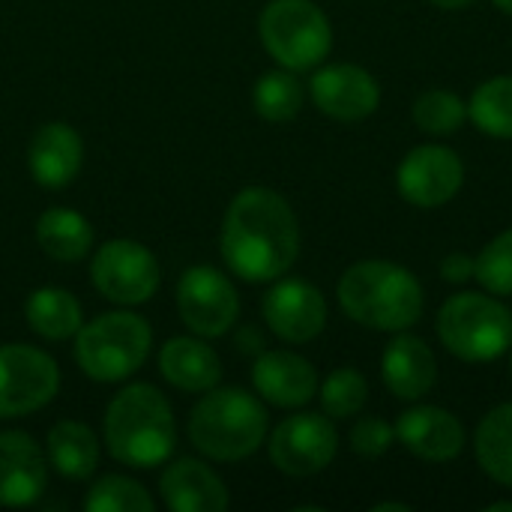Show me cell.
<instances>
[{"instance_id": "5bb4252c", "label": "cell", "mask_w": 512, "mask_h": 512, "mask_svg": "<svg viewBox=\"0 0 512 512\" xmlns=\"http://www.w3.org/2000/svg\"><path fill=\"white\" fill-rule=\"evenodd\" d=\"M312 102L333 120L354 123L378 111L381 87L372 72L357 63H333L312 75Z\"/></svg>"}, {"instance_id": "30bf717a", "label": "cell", "mask_w": 512, "mask_h": 512, "mask_svg": "<svg viewBox=\"0 0 512 512\" xmlns=\"http://www.w3.org/2000/svg\"><path fill=\"white\" fill-rule=\"evenodd\" d=\"M177 309L183 324L204 339L222 336L240 315L237 288L216 267H189L177 285Z\"/></svg>"}, {"instance_id": "1f68e13d", "label": "cell", "mask_w": 512, "mask_h": 512, "mask_svg": "<svg viewBox=\"0 0 512 512\" xmlns=\"http://www.w3.org/2000/svg\"><path fill=\"white\" fill-rule=\"evenodd\" d=\"M396 441V426L381 417H363L351 429V450L363 459L384 456Z\"/></svg>"}, {"instance_id": "4dcf8cb0", "label": "cell", "mask_w": 512, "mask_h": 512, "mask_svg": "<svg viewBox=\"0 0 512 512\" xmlns=\"http://www.w3.org/2000/svg\"><path fill=\"white\" fill-rule=\"evenodd\" d=\"M474 279L489 294H498V297L512 294V228L483 246V252L477 255Z\"/></svg>"}, {"instance_id": "7c38bea8", "label": "cell", "mask_w": 512, "mask_h": 512, "mask_svg": "<svg viewBox=\"0 0 512 512\" xmlns=\"http://www.w3.org/2000/svg\"><path fill=\"white\" fill-rule=\"evenodd\" d=\"M462 183H465V162L459 159L456 150L444 144L414 147L396 171V186L402 198L423 210L450 204L459 195Z\"/></svg>"}, {"instance_id": "9a60e30c", "label": "cell", "mask_w": 512, "mask_h": 512, "mask_svg": "<svg viewBox=\"0 0 512 512\" xmlns=\"http://www.w3.org/2000/svg\"><path fill=\"white\" fill-rule=\"evenodd\" d=\"M399 444L423 462H453L465 450V426L438 405L408 408L396 420Z\"/></svg>"}, {"instance_id": "4fadbf2b", "label": "cell", "mask_w": 512, "mask_h": 512, "mask_svg": "<svg viewBox=\"0 0 512 512\" xmlns=\"http://www.w3.org/2000/svg\"><path fill=\"white\" fill-rule=\"evenodd\" d=\"M267 327L291 345L312 342L327 327V300L324 294L303 279H282L276 282L261 303Z\"/></svg>"}, {"instance_id": "d6a6232c", "label": "cell", "mask_w": 512, "mask_h": 512, "mask_svg": "<svg viewBox=\"0 0 512 512\" xmlns=\"http://www.w3.org/2000/svg\"><path fill=\"white\" fill-rule=\"evenodd\" d=\"M474 267H477V258H471L465 252H450L441 261V279H447L453 285H465L468 279H474Z\"/></svg>"}, {"instance_id": "d590c367", "label": "cell", "mask_w": 512, "mask_h": 512, "mask_svg": "<svg viewBox=\"0 0 512 512\" xmlns=\"http://www.w3.org/2000/svg\"><path fill=\"white\" fill-rule=\"evenodd\" d=\"M486 512H512V501H495L486 507Z\"/></svg>"}, {"instance_id": "5b68a950", "label": "cell", "mask_w": 512, "mask_h": 512, "mask_svg": "<svg viewBox=\"0 0 512 512\" xmlns=\"http://www.w3.org/2000/svg\"><path fill=\"white\" fill-rule=\"evenodd\" d=\"M441 345L465 363H489L512 348V312L480 291L453 294L435 321Z\"/></svg>"}, {"instance_id": "e0dca14e", "label": "cell", "mask_w": 512, "mask_h": 512, "mask_svg": "<svg viewBox=\"0 0 512 512\" xmlns=\"http://www.w3.org/2000/svg\"><path fill=\"white\" fill-rule=\"evenodd\" d=\"M45 456L27 432H0V507H30L45 492Z\"/></svg>"}, {"instance_id": "e575fe53", "label": "cell", "mask_w": 512, "mask_h": 512, "mask_svg": "<svg viewBox=\"0 0 512 512\" xmlns=\"http://www.w3.org/2000/svg\"><path fill=\"white\" fill-rule=\"evenodd\" d=\"M432 3L441 6V9H465V6H471L477 0H432Z\"/></svg>"}, {"instance_id": "484cf974", "label": "cell", "mask_w": 512, "mask_h": 512, "mask_svg": "<svg viewBox=\"0 0 512 512\" xmlns=\"http://www.w3.org/2000/svg\"><path fill=\"white\" fill-rule=\"evenodd\" d=\"M468 117L483 135L512 141V75L483 81L468 102Z\"/></svg>"}, {"instance_id": "603a6c76", "label": "cell", "mask_w": 512, "mask_h": 512, "mask_svg": "<svg viewBox=\"0 0 512 512\" xmlns=\"http://www.w3.org/2000/svg\"><path fill=\"white\" fill-rule=\"evenodd\" d=\"M36 240L48 258L72 264L90 252L93 228L81 213H75L69 207H51L36 222Z\"/></svg>"}, {"instance_id": "7a4b0ae2", "label": "cell", "mask_w": 512, "mask_h": 512, "mask_svg": "<svg viewBox=\"0 0 512 512\" xmlns=\"http://www.w3.org/2000/svg\"><path fill=\"white\" fill-rule=\"evenodd\" d=\"M342 312L366 330L402 333L423 315L420 279L393 261H360L348 267L336 288Z\"/></svg>"}, {"instance_id": "d4e9b609", "label": "cell", "mask_w": 512, "mask_h": 512, "mask_svg": "<svg viewBox=\"0 0 512 512\" xmlns=\"http://www.w3.org/2000/svg\"><path fill=\"white\" fill-rule=\"evenodd\" d=\"M24 318L30 330L42 339L63 342L81 330V306L63 288H39L24 303Z\"/></svg>"}, {"instance_id": "f1b7e54d", "label": "cell", "mask_w": 512, "mask_h": 512, "mask_svg": "<svg viewBox=\"0 0 512 512\" xmlns=\"http://www.w3.org/2000/svg\"><path fill=\"white\" fill-rule=\"evenodd\" d=\"M87 512H153L156 501L147 495V489L129 477L108 474L96 480L84 498Z\"/></svg>"}, {"instance_id": "52a82bcc", "label": "cell", "mask_w": 512, "mask_h": 512, "mask_svg": "<svg viewBox=\"0 0 512 512\" xmlns=\"http://www.w3.org/2000/svg\"><path fill=\"white\" fill-rule=\"evenodd\" d=\"M258 33L270 57L291 72L315 69L333 48V27L312 0H270L258 18Z\"/></svg>"}, {"instance_id": "8992f818", "label": "cell", "mask_w": 512, "mask_h": 512, "mask_svg": "<svg viewBox=\"0 0 512 512\" xmlns=\"http://www.w3.org/2000/svg\"><path fill=\"white\" fill-rule=\"evenodd\" d=\"M153 345L144 318L132 312H105L75 333V360L93 381L114 384L135 375Z\"/></svg>"}, {"instance_id": "d6986e66", "label": "cell", "mask_w": 512, "mask_h": 512, "mask_svg": "<svg viewBox=\"0 0 512 512\" xmlns=\"http://www.w3.org/2000/svg\"><path fill=\"white\" fill-rule=\"evenodd\" d=\"M381 378L396 399L417 402L432 393L438 381V360L435 351L420 336H396L381 357Z\"/></svg>"}, {"instance_id": "2e32d148", "label": "cell", "mask_w": 512, "mask_h": 512, "mask_svg": "<svg viewBox=\"0 0 512 512\" xmlns=\"http://www.w3.org/2000/svg\"><path fill=\"white\" fill-rule=\"evenodd\" d=\"M252 384L276 408H303L321 387L315 366L294 351H264L252 366Z\"/></svg>"}, {"instance_id": "4316f807", "label": "cell", "mask_w": 512, "mask_h": 512, "mask_svg": "<svg viewBox=\"0 0 512 512\" xmlns=\"http://www.w3.org/2000/svg\"><path fill=\"white\" fill-rule=\"evenodd\" d=\"M252 102L258 117L270 123H288L303 108V84L291 69H273L264 72L252 90Z\"/></svg>"}, {"instance_id": "ba28073f", "label": "cell", "mask_w": 512, "mask_h": 512, "mask_svg": "<svg viewBox=\"0 0 512 512\" xmlns=\"http://www.w3.org/2000/svg\"><path fill=\"white\" fill-rule=\"evenodd\" d=\"M90 279L105 300L120 306L147 303L162 282L156 255L135 240L102 243L90 264Z\"/></svg>"}, {"instance_id": "cb8c5ba5", "label": "cell", "mask_w": 512, "mask_h": 512, "mask_svg": "<svg viewBox=\"0 0 512 512\" xmlns=\"http://www.w3.org/2000/svg\"><path fill=\"white\" fill-rule=\"evenodd\" d=\"M474 453L486 477L512 489V402L492 408L474 435Z\"/></svg>"}, {"instance_id": "8d00e7d4", "label": "cell", "mask_w": 512, "mask_h": 512, "mask_svg": "<svg viewBox=\"0 0 512 512\" xmlns=\"http://www.w3.org/2000/svg\"><path fill=\"white\" fill-rule=\"evenodd\" d=\"M495 6H498L501 12H507V15H512V0H495Z\"/></svg>"}, {"instance_id": "277c9868", "label": "cell", "mask_w": 512, "mask_h": 512, "mask_svg": "<svg viewBox=\"0 0 512 512\" xmlns=\"http://www.w3.org/2000/svg\"><path fill=\"white\" fill-rule=\"evenodd\" d=\"M267 438V411L258 396L240 387L207 390L192 408L189 441L198 453L216 462L249 459Z\"/></svg>"}, {"instance_id": "9c48e42d", "label": "cell", "mask_w": 512, "mask_h": 512, "mask_svg": "<svg viewBox=\"0 0 512 512\" xmlns=\"http://www.w3.org/2000/svg\"><path fill=\"white\" fill-rule=\"evenodd\" d=\"M60 387L57 363L30 345H0V420L45 408Z\"/></svg>"}, {"instance_id": "ffe728a7", "label": "cell", "mask_w": 512, "mask_h": 512, "mask_svg": "<svg viewBox=\"0 0 512 512\" xmlns=\"http://www.w3.org/2000/svg\"><path fill=\"white\" fill-rule=\"evenodd\" d=\"M159 495L174 512H225L228 510V489L198 459H180L168 465L159 480Z\"/></svg>"}, {"instance_id": "74e56055", "label": "cell", "mask_w": 512, "mask_h": 512, "mask_svg": "<svg viewBox=\"0 0 512 512\" xmlns=\"http://www.w3.org/2000/svg\"><path fill=\"white\" fill-rule=\"evenodd\" d=\"M510 372H512V360H510Z\"/></svg>"}, {"instance_id": "6da1fadb", "label": "cell", "mask_w": 512, "mask_h": 512, "mask_svg": "<svg viewBox=\"0 0 512 512\" xmlns=\"http://www.w3.org/2000/svg\"><path fill=\"white\" fill-rule=\"evenodd\" d=\"M300 255V225L291 204L267 189L249 186L234 195L222 222V258L246 282L282 279Z\"/></svg>"}, {"instance_id": "3957f363", "label": "cell", "mask_w": 512, "mask_h": 512, "mask_svg": "<svg viewBox=\"0 0 512 512\" xmlns=\"http://www.w3.org/2000/svg\"><path fill=\"white\" fill-rule=\"evenodd\" d=\"M177 426L168 399L150 384L120 390L105 411L108 453L129 468H156L174 453Z\"/></svg>"}, {"instance_id": "ac0fdd59", "label": "cell", "mask_w": 512, "mask_h": 512, "mask_svg": "<svg viewBox=\"0 0 512 512\" xmlns=\"http://www.w3.org/2000/svg\"><path fill=\"white\" fill-rule=\"evenodd\" d=\"M84 159L81 135L66 123H45L36 129L27 147V168L42 189H63L69 186Z\"/></svg>"}, {"instance_id": "83f0119b", "label": "cell", "mask_w": 512, "mask_h": 512, "mask_svg": "<svg viewBox=\"0 0 512 512\" xmlns=\"http://www.w3.org/2000/svg\"><path fill=\"white\" fill-rule=\"evenodd\" d=\"M318 396H321V408L330 420H348L366 408L369 381L363 378V372L345 366L324 378V384L318 387Z\"/></svg>"}, {"instance_id": "7402d4cb", "label": "cell", "mask_w": 512, "mask_h": 512, "mask_svg": "<svg viewBox=\"0 0 512 512\" xmlns=\"http://www.w3.org/2000/svg\"><path fill=\"white\" fill-rule=\"evenodd\" d=\"M48 459L66 480H87L99 465V441L90 426L78 420H60L48 432Z\"/></svg>"}, {"instance_id": "f546056e", "label": "cell", "mask_w": 512, "mask_h": 512, "mask_svg": "<svg viewBox=\"0 0 512 512\" xmlns=\"http://www.w3.org/2000/svg\"><path fill=\"white\" fill-rule=\"evenodd\" d=\"M414 123L429 135H453L468 120V102L453 90H426L414 102Z\"/></svg>"}, {"instance_id": "8fae6325", "label": "cell", "mask_w": 512, "mask_h": 512, "mask_svg": "<svg viewBox=\"0 0 512 512\" xmlns=\"http://www.w3.org/2000/svg\"><path fill=\"white\" fill-rule=\"evenodd\" d=\"M339 450V435L324 414H294L270 435V462L288 477L321 474Z\"/></svg>"}, {"instance_id": "44dd1931", "label": "cell", "mask_w": 512, "mask_h": 512, "mask_svg": "<svg viewBox=\"0 0 512 512\" xmlns=\"http://www.w3.org/2000/svg\"><path fill=\"white\" fill-rule=\"evenodd\" d=\"M162 378L183 393H207L222 378V363L210 345L192 336H177L159 351Z\"/></svg>"}, {"instance_id": "836d02e7", "label": "cell", "mask_w": 512, "mask_h": 512, "mask_svg": "<svg viewBox=\"0 0 512 512\" xmlns=\"http://www.w3.org/2000/svg\"><path fill=\"white\" fill-rule=\"evenodd\" d=\"M372 510H375V512H387V510L411 512V504H399V501H387V504H375Z\"/></svg>"}]
</instances>
